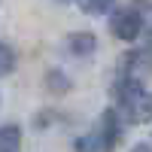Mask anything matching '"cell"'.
I'll return each instance as SVG.
<instances>
[{
  "mask_svg": "<svg viewBox=\"0 0 152 152\" xmlns=\"http://www.w3.org/2000/svg\"><path fill=\"white\" fill-rule=\"evenodd\" d=\"M46 85H49V91H55V94H67V91H70V79H67V73L58 70V67H52V70L46 73Z\"/></svg>",
  "mask_w": 152,
  "mask_h": 152,
  "instance_id": "ba28073f",
  "label": "cell"
},
{
  "mask_svg": "<svg viewBox=\"0 0 152 152\" xmlns=\"http://www.w3.org/2000/svg\"><path fill=\"white\" fill-rule=\"evenodd\" d=\"M58 3H64V0H58Z\"/></svg>",
  "mask_w": 152,
  "mask_h": 152,
  "instance_id": "30bf717a",
  "label": "cell"
},
{
  "mask_svg": "<svg viewBox=\"0 0 152 152\" xmlns=\"http://www.w3.org/2000/svg\"><path fill=\"white\" fill-rule=\"evenodd\" d=\"M110 34L116 40H125V43H134L137 37L143 34V15L131 6H122L110 15Z\"/></svg>",
  "mask_w": 152,
  "mask_h": 152,
  "instance_id": "7a4b0ae2",
  "label": "cell"
},
{
  "mask_svg": "<svg viewBox=\"0 0 152 152\" xmlns=\"http://www.w3.org/2000/svg\"><path fill=\"white\" fill-rule=\"evenodd\" d=\"M113 94H116V110H119L122 122H128V125H149L152 122V91L143 85L140 76L119 73L116 85H113Z\"/></svg>",
  "mask_w": 152,
  "mask_h": 152,
  "instance_id": "6da1fadb",
  "label": "cell"
},
{
  "mask_svg": "<svg viewBox=\"0 0 152 152\" xmlns=\"http://www.w3.org/2000/svg\"><path fill=\"white\" fill-rule=\"evenodd\" d=\"M21 149V128L18 125H0V152Z\"/></svg>",
  "mask_w": 152,
  "mask_h": 152,
  "instance_id": "5b68a950",
  "label": "cell"
},
{
  "mask_svg": "<svg viewBox=\"0 0 152 152\" xmlns=\"http://www.w3.org/2000/svg\"><path fill=\"white\" fill-rule=\"evenodd\" d=\"M64 49H67L73 58H88L97 49V37L88 34V31H76V34H70L67 40H64Z\"/></svg>",
  "mask_w": 152,
  "mask_h": 152,
  "instance_id": "3957f363",
  "label": "cell"
},
{
  "mask_svg": "<svg viewBox=\"0 0 152 152\" xmlns=\"http://www.w3.org/2000/svg\"><path fill=\"white\" fill-rule=\"evenodd\" d=\"M12 70H15V52L6 43H0V76H9Z\"/></svg>",
  "mask_w": 152,
  "mask_h": 152,
  "instance_id": "9c48e42d",
  "label": "cell"
},
{
  "mask_svg": "<svg viewBox=\"0 0 152 152\" xmlns=\"http://www.w3.org/2000/svg\"><path fill=\"white\" fill-rule=\"evenodd\" d=\"M76 149H113V143L107 140V134L100 131V128H94L91 134H85V137H79V140L73 143Z\"/></svg>",
  "mask_w": 152,
  "mask_h": 152,
  "instance_id": "8992f818",
  "label": "cell"
},
{
  "mask_svg": "<svg viewBox=\"0 0 152 152\" xmlns=\"http://www.w3.org/2000/svg\"><path fill=\"white\" fill-rule=\"evenodd\" d=\"M85 15H107L116 9V0H73Z\"/></svg>",
  "mask_w": 152,
  "mask_h": 152,
  "instance_id": "52a82bcc",
  "label": "cell"
},
{
  "mask_svg": "<svg viewBox=\"0 0 152 152\" xmlns=\"http://www.w3.org/2000/svg\"><path fill=\"white\" fill-rule=\"evenodd\" d=\"M97 128L107 134V140H110L113 146H116V143H119V137H122V116H119V110H116V107L107 110L104 116H100V125H97Z\"/></svg>",
  "mask_w": 152,
  "mask_h": 152,
  "instance_id": "277c9868",
  "label": "cell"
}]
</instances>
